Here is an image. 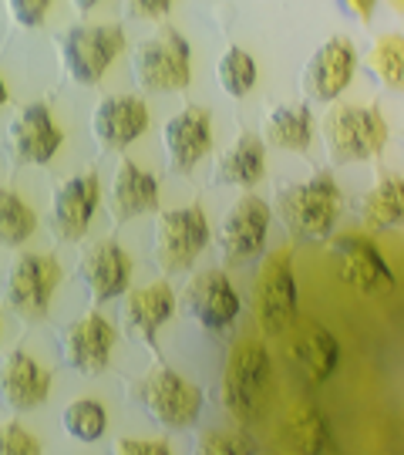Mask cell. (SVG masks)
<instances>
[{
    "instance_id": "e575fe53",
    "label": "cell",
    "mask_w": 404,
    "mask_h": 455,
    "mask_svg": "<svg viewBox=\"0 0 404 455\" xmlns=\"http://www.w3.org/2000/svg\"><path fill=\"white\" fill-rule=\"evenodd\" d=\"M118 455H169L165 439H122L115 445Z\"/></svg>"
},
{
    "instance_id": "9c48e42d",
    "label": "cell",
    "mask_w": 404,
    "mask_h": 455,
    "mask_svg": "<svg viewBox=\"0 0 404 455\" xmlns=\"http://www.w3.org/2000/svg\"><path fill=\"white\" fill-rule=\"evenodd\" d=\"M257 317L266 334H283L297 321V276L287 250L270 253L259 267Z\"/></svg>"
},
{
    "instance_id": "4fadbf2b",
    "label": "cell",
    "mask_w": 404,
    "mask_h": 455,
    "mask_svg": "<svg viewBox=\"0 0 404 455\" xmlns=\"http://www.w3.org/2000/svg\"><path fill=\"white\" fill-rule=\"evenodd\" d=\"M330 260H334V270L337 276L354 287L360 293H377V291H391L394 287V274L388 270L384 257L377 253V246L360 236V233H347V236H337L330 243Z\"/></svg>"
},
{
    "instance_id": "7402d4cb",
    "label": "cell",
    "mask_w": 404,
    "mask_h": 455,
    "mask_svg": "<svg viewBox=\"0 0 404 455\" xmlns=\"http://www.w3.org/2000/svg\"><path fill=\"white\" fill-rule=\"evenodd\" d=\"M108 210H112L115 223H129L142 212H155L159 210V182H155V176H148L146 169H139L129 159L118 163L112 189H108Z\"/></svg>"
},
{
    "instance_id": "ffe728a7",
    "label": "cell",
    "mask_w": 404,
    "mask_h": 455,
    "mask_svg": "<svg viewBox=\"0 0 404 455\" xmlns=\"http://www.w3.org/2000/svg\"><path fill=\"white\" fill-rule=\"evenodd\" d=\"M146 129H148V108L146 101L135 95L105 98V101H98L95 115H91L95 142L101 148H108V152L129 148Z\"/></svg>"
},
{
    "instance_id": "8992f818",
    "label": "cell",
    "mask_w": 404,
    "mask_h": 455,
    "mask_svg": "<svg viewBox=\"0 0 404 455\" xmlns=\"http://www.w3.org/2000/svg\"><path fill=\"white\" fill-rule=\"evenodd\" d=\"M61 263L48 257V253H20L11 270H7V287H4V300L14 310L20 321L37 324L48 317L51 297L61 283Z\"/></svg>"
},
{
    "instance_id": "f546056e",
    "label": "cell",
    "mask_w": 404,
    "mask_h": 455,
    "mask_svg": "<svg viewBox=\"0 0 404 455\" xmlns=\"http://www.w3.org/2000/svg\"><path fill=\"white\" fill-rule=\"evenodd\" d=\"M216 78H219V88L233 98H242L253 84H257V61L253 54H246L242 48H229L219 65H216Z\"/></svg>"
},
{
    "instance_id": "f1b7e54d",
    "label": "cell",
    "mask_w": 404,
    "mask_h": 455,
    "mask_svg": "<svg viewBox=\"0 0 404 455\" xmlns=\"http://www.w3.org/2000/svg\"><path fill=\"white\" fill-rule=\"evenodd\" d=\"M368 71H371L384 88H391V92L401 88L404 84V41L398 34H388V37H381V41L374 44L371 54H368Z\"/></svg>"
},
{
    "instance_id": "4316f807",
    "label": "cell",
    "mask_w": 404,
    "mask_h": 455,
    "mask_svg": "<svg viewBox=\"0 0 404 455\" xmlns=\"http://www.w3.org/2000/svg\"><path fill=\"white\" fill-rule=\"evenodd\" d=\"M266 142L287 152H307L310 139H313V118H310L307 105H276L266 115Z\"/></svg>"
},
{
    "instance_id": "d590c367",
    "label": "cell",
    "mask_w": 404,
    "mask_h": 455,
    "mask_svg": "<svg viewBox=\"0 0 404 455\" xmlns=\"http://www.w3.org/2000/svg\"><path fill=\"white\" fill-rule=\"evenodd\" d=\"M131 17H148V20H159L172 11V4L169 0H131L129 7H125Z\"/></svg>"
},
{
    "instance_id": "ac0fdd59",
    "label": "cell",
    "mask_w": 404,
    "mask_h": 455,
    "mask_svg": "<svg viewBox=\"0 0 404 455\" xmlns=\"http://www.w3.org/2000/svg\"><path fill=\"white\" fill-rule=\"evenodd\" d=\"M176 314V297L169 291V283H152V287H139V291H125V304H122V327L131 341L146 344L152 355H159L155 334L159 327Z\"/></svg>"
},
{
    "instance_id": "ba28073f",
    "label": "cell",
    "mask_w": 404,
    "mask_h": 455,
    "mask_svg": "<svg viewBox=\"0 0 404 455\" xmlns=\"http://www.w3.org/2000/svg\"><path fill=\"white\" fill-rule=\"evenodd\" d=\"M125 48V34L122 28H105V24H91V28H67L58 37V51L65 61L67 78L75 84H98L101 75L108 71L118 51Z\"/></svg>"
},
{
    "instance_id": "cb8c5ba5",
    "label": "cell",
    "mask_w": 404,
    "mask_h": 455,
    "mask_svg": "<svg viewBox=\"0 0 404 455\" xmlns=\"http://www.w3.org/2000/svg\"><path fill=\"white\" fill-rule=\"evenodd\" d=\"M290 358H293V368L304 374L310 385H321V381H327V378L334 374V368H337L340 344L327 327L310 324L307 331L293 341Z\"/></svg>"
},
{
    "instance_id": "7a4b0ae2",
    "label": "cell",
    "mask_w": 404,
    "mask_h": 455,
    "mask_svg": "<svg viewBox=\"0 0 404 455\" xmlns=\"http://www.w3.org/2000/svg\"><path fill=\"white\" fill-rule=\"evenodd\" d=\"M270 355L259 341H242L229 351L223 381H219V398L223 408L242 425H253L266 411V395H270Z\"/></svg>"
},
{
    "instance_id": "4dcf8cb0",
    "label": "cell",
    "mask_w": 404,
    "mask_h": 455,
    "mask_svg": "<svg viewBox=\"0 0 404 455\" xmlns=\"http://www.w3.org/2000/svg\"><path fill=\"white\" fill-rule=\"evenodd\" d=\"M61 425L71 439L78 442H95L105 435V408L91 402V398H78L65 408L61 415Z\"/></svg>"
},
{
    "instance_id": "2e32d148",
    "label": "cell",
    "mask_w": 404,
    "mask_h": 455,
    "mask_svg": "<svg viewBox=\"0 0 404 455\" xmlns=\"http://www.w3.org/2000/svg\"><path fill=\"white\" fill-rule=\"evenodd\" d=\"M78 276L91 293V304H108L115 297L129 291L131 280V260L125 250L112 240H98V243L84 246L78 260Z\"/></svg>"
},
{
    "instance_id": "6da1fadb",
    "label": "cell",
    "mask_w": 404,
    "mask_h": 455,
    "mask_svg": "<svg viewBox=\"0 0 404 455\" xmlns=\"http://www.w3.org/2000/svg\"><path fill=\"white\" fill-rule=\"evenodd\" d=\"M276 216L297 240H327L340 216V189L330 172H313L276 193Z\"/></svg>"
},
{
    "instance_id": "277c9868",
    "label": "cell",
    "mask_w": 404,
    "mask_h": 455,
    "mask_svg": "<svg viewBox=\"0 0 404 455\" xmlns=\"http://www.w3.org/2000/svg\"><path fill=\"white\" fill-rule=\"evenodd\" d=\"M131 75L142 92H178L193 78V51L176 28H162L139 44L131 58Z\"/></svg>"
},
{
    "instance_id": "603a6c76",
    "label": "cell",
    "mask_w": 404,
    "mask_h": 455,
    "mask_svg": "<svg viewBox=\"0 0 404 455\" xmlns=\"http://www.w3.org/2000/svg\"><path fill=\"white\" fill-rule=\"evenodd\" d=\"M263 169H266L263 139L242 132L240 139L216 159V165H212V182H219V186H257L263 180Z\"/></svg>"
},
{
    "instance_id": "484cf974",
    "label": "cell",
    "mask_w": 404,
    "mask_h": 455,
    "mask_svg": "<svg viewBox=\"0 0 404 455\" xmlns=\"http://www.w3.org/2000/svg\"><path fill=\"white\" fill-rule=\"evenodd\" d=\"M401 220H404L401 176H384L371 193L360 199V223H364V229L384 233V229L401 227Z\"/></svg>"
},
{
    "instance_id": "836d02e7",
    "label": "cell",
    "mask_w": 404,
    "mask_h": 455,
    "mask_svg": "<svg viewBox=\"0 0 404 455\" xmlns=\"http://www.w3.org/2000/svg\"><path fill=\"white\" fill-rule=\"evenodd\" d=\"M51 4L48 0H11V14H14L17 24H28V28H34V24H41L44 17H48Z\"/></svg>"
},
{
    "instance_id": "52a82bcc",
    "label": "cell",
    "mask_w": 404,
    "mask_h": 455,
    "mask_svg": "<svg viewBox=\"0 0 404 455\" xmlns=\"http://www.w3.org/2000/svg\"><path fill=\"white\" fill-rule=\"evenodd\" d=\"M210 243V223L199 206L186 210H165L155 220V236H152V257L159 263L162 274H182L189 270L199 253Z\"/></svg>"
},
{
    "instance_id": "8fae6325",
    "label": "cell",
    "mask_w": 404,
    "mask_h": 455,
    "mask_svg": "<svg viewBox=\"0 0 404 455\" xmlns=\"http://www.w3.org/2000/svg\"><path fill=\"white\" fill-rule=\"evenodd\" d=\"M266 229H270V203H263L259 196H242L240 203H233V210L223 220L219 229V250L229 267L257 260L266 250Z\"/></svg>"
},
{
    "instance_id": "d6986e66",
    "label": "cell",
    "mask_w": 404,
    "mask_h": 455,
    "mask_svg": "<svg viewBox=\"0 0 404 455\" xmlns=\"http://www.w3.org/2000/svg\"><path fill=\"white\" fill-rule=\"evenodd\" d=\"M51 371L41 368L24 351H11L0 364V402L11 408L14 415L34 411L48 402Z\"/></svg>"
},
{
    "instance_id": "3957f363",
    "label": "cell",
    "mask_w": 404,
    "mask_h": 455,
    "mask_svg": "<svg viewBox=\"0 0 404 455\" xmlns=\"http://www.w3.org/2000/svg\"><path fill=\"white\" fill-rule=\"evenodd\" d=\"M323 142L330 148V163H360V159H371L384 148L388 122L377 108L334 105L323 118Z\"/></svg>"
},
{
    "instance_id": "30bf717a",
    "label": "cell",
    "mask_w": 404,
    "mask_h": 455,
    "mask_svg": "<svg viewBox=\"0 0 404 455\" xmlns=\"http://www.w3.org/2000/svg\"><path fill=\"white\" fill-rule=\"evenodd\" d=\"M176 310L186 321H195L206 331H226L240 317V297L233 291L223 270H202L195 274L178 297Z\"/></svg>"
},
{
    "instance_id": "9a60e30c",
    "label": "cell",
    "mask_w": 404,
    "mask_h": 455,
    "mask_svg": "<svg viewBox=\"0 0 404 455\" xmlns=\"http://www.w3.org/2000/svg\"><path fill=\"white\" fill-rule=\"evenodd\" d=\"M115 347V327L101 314H84L61 334V361L78 374H101Z\"/></svg>"
},
{
    "instance_id": "83f0119b",
    "label": "cell",
    "mask_w": 404,
    "mask_h": 455,
    "mask_svg": "<svg viewBox=\"0 0 404 455\" xmlns=\"http://www.w3.org/2000/svg\"><path fill=\"white\" fill-rule=\"evenodd\" d=\"M37 229L34 210L11 189H0V246H20Z\"/></svg>"
},
{
    "instance_id": "7c38bea8",
    "label": "cell",
    "mask_w": 404,
    "mask_h": 455,
    "mask_svg": "<svg viewBox=\"0 0 404 455\" xmlns=\"http://www.w3.org/2000/svg\"><path fill=\"white\" fill-rule=\"evenodd\" d=\"M61 148V129L54 125L48 105H24L7 125V156L14 165H44Z\"/></svg>"
},
{
    "instance_id": "8d00e7d4",
    "label": "cell",
    "mask_w": 404,
    "mask_h": 455,
    "mask_svg": "<svg viewBox=\"0 0 404 455\" xmlns=\"http://www.w3.org/2000/svg\"><path fill=\"white\" fill-rule=\"evenodd\" d=\"M340 11H347V14H357L360 17V20H368V17H371V11H374V4H351V0H344V4H340Z\"/></svg>"
},
{
    "instance_id": "e0dca14e",
    "label": "cell",
    "mask_w": 404,
    "mask_h": 455,
    "mask_svg": "<svg viewBox=\"0 0 404 455\" xmlns=\"http://www.w3.org/2000/svg\"><path fill=\"white\" fill-rule=\"evenodd\" d=\"M357 68L354 44L347 37H330L313 51V58L304 68V92L313 101H334L351 84Z\"/></svg>"
},
{
    "instance_id": "d6a6232c",
    "label": "cell",
    "mask_w": 404,
    "mask_h": 455,
    "mask_svg": "<svg viewBox=\"0 0 404 455\" xmlns=\"http://www.w3.org/2000/svg\"><path fill=\"white\" fill-rule=\"evenodd\" d=\"M202 455H242V452H257V445L246 439V435H202L195 445Z\"/></svg>"
},
{
    "instance_id": "1f68e13d",
    "label": "cell",
    "mask_w": 404,
    "mask_h": 455,
    "mask_svg": "<svg viewBox=\"0 0 404 455\" xmlns=\"http://www.w3.org/2000/svg\"><path fill=\"white\" fill-rule=\"evenodd\" d=\"M37 452H41V445H37V439H34L24 425L17 422L0 425V455H37Z\"/></svg>"
},
{
    "instance_id": "5b68a950",
    "label": "cell",
    "mask_w": 404,
    "mask_h": 455,
    "mask_svg": "<svg viewBox=\"0 0 404 455\" xmlns=\"http://www.w3.org/2000/svg\"><path fill=\"white\" fill-rule=\"evenodd\" d=\"M131 402L142 408L152 422L165 425V428H189L202 411V391L172 368L159 364L131 388Z\"/></svg>"
},
{
    "instance_id": "44dd1931",
    "label": "cell",
    "mask_w": 404,
    "mask_h": 455,
    "mask_svg": "<svg viewBox=\"0 0 404 455\" xmlns=\"http://www.w3.org/2000/svg\"><path fill=\"white\" fill-rule=\"evenodd\" d=\"M165 152L172 172H189L206 152L212 148L210 112L206 108H182L176 118L165 122Z\"/></svg>"
},
{
    "instance_id": "d4e9b609",
    "label": "cell",
    "mask_w": 404,
    "mask_h": 455,
    "mask_svg": "<svg viewBox=\"0 0 404 455\" xmlns=\"http://www.w3.org/2000/svg\"><path fill=\"white\" fill-rule=\"evenodd\" d=\"M280 439H283V445H287L290 452H300V455L334 452V435H330L327 415L313 405H304V408H297V411H290V419L283 422Z\"/></svg>"
},
{
    "instance_id": "74e56055",
    "label": "cell",
    "mask_w": 404,
    "mask_h": 455,
    "mask_svg": "<svg viewBox=\"0 0 404 455\" xmlns=\"http://www.w3.org/2000/svg\"><path fill=\"white\" fill-rule=\"evenodd\" d=\"M4 101H7V84L0 82V105H4Z\"/></svg>"
},
{
    "instance_id": "5bb4252c",
    "label": "cell",
    "mask_w": 404,
    "mask_h": 455,
    "mask_svg": "<svg viewBox=\"0 0 404 455\" xmlns=\"http://www.w3.org/2000/svg\"><path fill=\"white\" fill-rule=\"evenodd\" d=\"M98 199H101V186H98L95 172H81V176L61 182L54 193V203H51V233L61 243H78L88 233Z\"/></svg>"
}]
</instances>
